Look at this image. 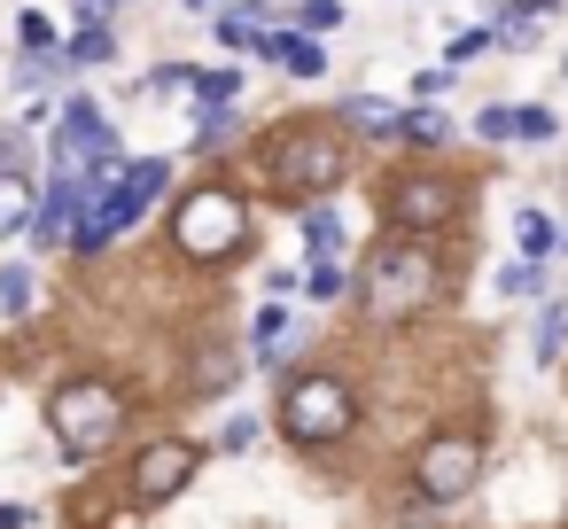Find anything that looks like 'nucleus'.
<instances>
[{"label":"nucleus","instance_id":"obj_17","mask_svg":"<svg viewBox=\"0 0 568 529\" xmlns=\"http://www.w3.org/2000/svg\"><path fill=\"white\" fill-rule=\"evenodd\" d=\"M568 350V304H545V319H537V358H560Z\"/></svg>","mask_w":568,"mask_h":529},{"label":"nucleus","instance_id":"obj_7","mask_svg":"<svg viewBox=\"0 0 568 529\" xmlns=\"http://www.w3.org/2000/svg\"><path fill=\"white\" fill-rule=\"evenodd\" d=\"M413 475H420L428 498H467L475 475H483V444H475V436H436V444L413 459Z\"/></svg>","mask_w":568,"mask_h":529},{"label":"nucleus","instance_id":"obj_10","mask_svg":"<svg viewBox=\"0 0 568 529\" xmlns=\"http://www.w3.org/2000/svg\"><path fill=\"white\" fill-rule=\"evenodd\" d=\"M452 203H459V195H452L436 172H413V180L389 187V226H413V234H420V226H444Z\"/></svg>","mask_w":568,"mask_h":529},{"label":"nucleus","instance_id":"obj_13","mask_svg":"<svg viewBox=\"0 0 568 529\" xmlns=\"http://www.w3.org/2000/svg\"><path fill=\"white\" fill-rule=\"evenodd\" d=\"M514 242H521V257H545V250L560 242V226H552L545 211H521V218H514Z\"/></svg>","mask_w":568,"mask_h":529},{"label":"nucleus","instance_id":"obj_29","mask_svg":"<svg viewBox=\"0 0 568 529\" xmlns=\"http://www.w3.org/2000/svg\"><path fill=\"white\" fill-rule=\"evenodd\" d=\"M0 529H24V506H0Z\"/></svg>","mask_w":568,"mask_h":529},{"label":"nucleus","instance_id":"obj_14","mask_svg":"<svg viewBox=\"0 0 568 529\" xmlns=\"http://www.w3.org/2000/svg\"><path fill=\"white\" fill-rule=\"evenodd\" d=\"M219 40H226V48H257V40H265L257 9H226V17H219Z\"/></svg>","mask_w":568,"mask_h":529},{"label":"nucleus","instance_id":"obj_16","mask_svg":"<svg viewBox=\"0 0 568 529\" xmlns=\"http://www.w3.org/2000/svg\"><path fill=\"white\" fill-rule=\"evenodd\" d=\"M335 242H343V218H335V211H304V250H312V257H327Z\"/></svg>","mask_w":568,"mask_h":529},{"label":"nucleus","instance_id":"obj_8","mask_svg":"<svg viewBox=\"0 0 568 529\" xmlns=\"http://www.w3.org/2000/svg\"><path fill=\"white\" fill-rule=\"evenodd\" d=\"M195 467H203V451H195L187 436H164V444H149V451L133 459V498H141V506H164L172 490H187Z\"/></svg>","mask_w":568,"mask_h":529},{"label":"nucleus","instance_id":"obj_23","mask_svg":"<svg viewBox=\"0 0 568 529\" xmlns=\"http://www.w3.org/2000/svg\"><path fill=\"white\" fill-rule=\"evenodd\" d=\"M187 87H195L203 102H226V94H234V71H187Z\"/></svg>","mask_w":568,"mask_h":529},{"label":"nucleus","instance_id":"obj_15","mask_svg":"<svg viewBox=\"0 0 568 529\" xmlns=\"http://www.w3.org/2000/svg\"><path fill=\"white\" fill-rule=\"evenodd\" d=\"M110 55H118V40H110V24H87V32L71 40V55H63V63H110Z\"/></svg>","mask_w":568,"mask_h":529},{"label":"nucleus","instance_id":"obj_9","mask_svg":"<svg viewBox=\"0 0 568 529\" xmlns=\"http://www.w3.org/2000/svg\"><path fill=\"white\" fill-rule=\"evenodd\" d=\"M55 164L63 172H87V164H118V133L87 110V102H63V125H55Z\"/></svg>","mask_w":568,"mask_h":529},{"label":"nucleus","instance_id":"obj_4","mask_svg":"<svg viewBox=\"0 0 568 529\" xmlns=\"http://www.w3.org/2000/svg\"><path fill=\"white\" fill-rule=\"evenodd\" d=\"M351 420H358V397L335 374H296L281 389V428L296 444H335V436H351Z\"/></svg>","mask_w":568,"mask_h":529},{"label":"nucleus","instance_id":"obj_18","mask_svg":"<svg viewBox=\"0 0 568 529\" xmlns=\"http://www.w3.org/2000/svg\"><path fill=\"white\" fill-rule=\"evenodd\" d=\"M0 312H9V319H17V312H32V273H24V265L0 273Z\"/></svg>","mask_w":568,"mask_h":529},{"label":"nucleus","instance_id":"obj_28","mask_svg":"<svg viewBox=\"0 0 568 529\" xmlns=\"http://www.w3.org/2000/svg\"><path fill=\"white\" fill-rule=\"evenodd\" d=\"M110 9H118V0H79V17H87V24H102Z\"/></svg>","mask_w":568,"mask_h":529},{"label":"nucleus","instance_id":"obj_27","mask_svg":"<svg viewBox=\"0 0 568 529\" xmlns=\"http://www.w3.org/2000/svg\"><path fill=\"white\" fill-rule=\"evenodd\" d=\"M552 133V110H521V141H545Z\"/></svg>","mask_w":568,"mask_h":529},{"label":"nucleus","instance_id":"obj_21","mask_svg":"<svg viewBox=\"0 0 568 529\" xmlns=\"http://www.w3.org/2000/svg\"><path fill=\"white\" fill-rule=\"evenodd\" d=\"M483 141H521V110H483Z\"/></svg>","mask_w":568,"mask_h":529},{"label":"nucleus","instance_id":"obj_24","mask_svg":"<svg viewBox=\"0 0 568 529\" xmlns=\"http://www.w3.org/2000/svg\"><path fill=\"white\" fill-rule=\"evenodd\" d=\"M327 296H343V273L327 257H312V304H327Z\"/></svg>","mask_w":568,"mask_h":529},{"label":"nucleus","instance_id":"obj_26","mask_svg":"<svg viewBox=\"0 0 568 529\" xmlns=\"http://www.w3.org/2000/svg\"><path fill=\"white\" fill-rule=\"evenodd\" d=\"M483 48H490V32H459V40H452V63H467V55H483Z\"/></svg>","mask_w":568,"mask_h":529},{"label":"nucleus","instance_id":"obj_2","mask_svg":"<svg viewBox=\"0 0 568 529\" xmlns=\"http://www.w3.org/2000/svg\"><path fill=\"white\" fill-rule=\"evenodd\" d=\"M358 296H366L374 319H405V312H420V304L436 296V250H420V242H389V250H374Z\"/></svg>","mask_w":568,"mask_h":529},{"label":"nucleus","instance_id":"obj_22","mask_svg":"<svg viewBox=\"0 0 568 529\" xmlns=\"http://www.w3.org/2000/svg\"><path fill=\"white\" fill-rule=\"evenodd\" d=\"M498 296H537V257L506 265V273H498Z\"/></svg>","mask_w":568,"mask_h":529},{"label":"nucleus","instance_id":"obj_3","mask_svg":"<svg viewBox=\"0 0 568 529\" xmlns=\"http://www.w3.org/2000/svg\"><path fill=\"white\" fill-rule=\"evenodd\" d=\"M164 172H172L164 156H141V164H118V172H110V187L94 195V211H87V226H79V250H102V242H118V234H125V226H133V218H141V211L156 203V195H164Z\"/></svg>","mask_w":568,"mask_h":529},{"label":"nucleus","instance_id":"obj_11","mask_svg":"<svg viewBox=\"0 0 568 529\" xmlns=\"http://www.w3.org/2000/svg\"><path fill=\"white\" fill-rule=\"evenodd\" d=\"M257 55H273L288 79H320V71H327V55H320L304 32H265V40H257Z\"/></svg>","mask_w":568,"mask_h":529},{"label":"nucleus","instance_id":"obj_20","mask_svg":"<svg viewBox=\"0 0 568 529\" xmlns=\"http://www.w3.org/2000/svg\"><path fill=\"white\" fill-rule=\"evenodd\" d=\"M405 133H413V141H436V149H444V141H452V118H444V110H413V118H405Z\"/></svg>","mask_w":568,"mask_h":529},{"label":"nucleus","instance_id":"obj_12","mask_svg":"<svg viewBox=\"0 0 568 529\" xmlns=\"http://www.w3.org/2000/svg\"><path fill=\"white\" fill-rule=\"evenodd\" d=\"M32 226V187L17 172H0V234H24Z\"/></svg>","mask_w":568,"mask_h":529},{"label":"nucleus","instance_id":"obj_6","mask_svg":"<svg viewBox=\"0 0 568 529\" xmlns=\"http://www.w3.org/2000/svg\"><path fill=\"white\" fill-rule=\"evenodd\" d=\"M172 234H180L187 257H226V250L250 234V211H242V195H226V187H195V195L180 203Z\"/></svg>","mask_w":568,"mask_h":529},{"label":"nucleus","instance_id":"obj_5","mask_svg":"<svg viewBox=\"0 0 568 529\" xmlns=\"http://www.w3.org/2000/svg\"><path fill=\"white\" fill-rule=\"evenodd\" d=\"M265 172H273V187H288V195L335 187V180H343V141H335V133H312V125H288V133L265 149Z\"/></svg>","mask_w":568,"mask_h":529},{"label":"nucleus","instance_id":"obj_1","mask_svg":"<svg viewBox=\"0 0 568 529\" xmlns=\"http://www.w3.org/2000/svg\"><path fill=\"white\" fill-rule=\"evenodd\" d=\"M48 428H55V444H63L71 459H94V451L118 444L125 397H118L110 382H63V389L48 397Z\"/></svg>","mask_w":568,"mask_h":529},{"label":"nucleus","instance_id":"obj_19","mask_svg":"<svg viewBox=\"0 0 568 529\" xmlns=\"http://www.w3.org/2000/svg\"><path fill=\"white\" fill-rule=\"evenodd\" d=\"M351 125H358V133H397L405 118H397L389 102H351Z\"/></svg>","mask_w":568,"mask_h":529},{"label":"nucleus","instance_id":"obj_30","mask_svg":"<svg viewBox=\"0 0 568 529\" xmlns=\"http://www.w3.org/2000/svg\"><path fill=\"white\" fill-rule=\"evenodd\" d=\"M187 9H211V0H187Z\"/></svg>","mask_w":568,"mask_h":529},{"label":"nucleus","instance_id":"obj_25","mask_svg":"<svg viewBox=\"0 0 568 529\" xmlns=\"http://www.w3.org/2000/svg\"><path fill=\"white\" fill-rule=\"evenodd\" d=\"M17 32H24V48H32V55H48V48H55V24H48V17H24Z\"/></svg>","mask_w":568,"mask_h":529}]
</instances>
